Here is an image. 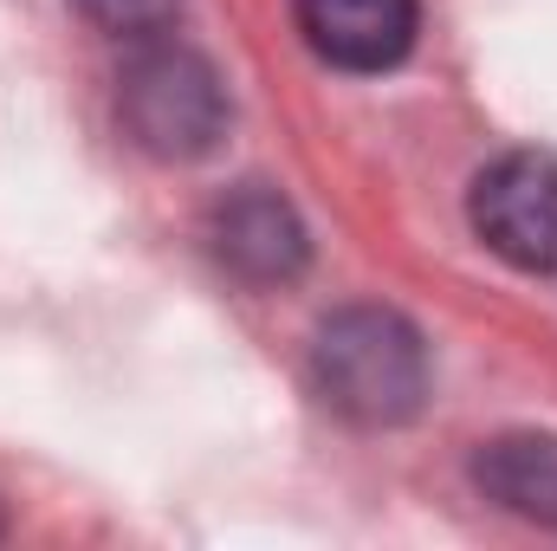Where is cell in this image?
<instances>
[{
  "label": "cell",
  "instance_id": "cell-3",
  "mask_svg": "<svg viewBox=\"0 0 557 551\" xmlns=\"http://www.w3.org/2000/svg\"><path fill=\"white\" fill-rule=\"evenodd\" d=\"M473 234L519 273H557V156L512 149L473 175Z\"/></svg>",
  "mask_w": 557,
  "mask_h": 551
},
{
  "label": "cell",
  "instance_id": "cell-7",
  "mask_svg": "<svg viewBox=\"0 0 557 551\" xmlns=\"http://www.w3.org/2000/svg\"><path fill=\"white\" fill-rule=\"evenodd\" d=\"M78 7H85V20H98L117 39H162L175 26L182 0H78Z\"/></svg>",
  "mask_w": 557,
  "mask_h": 551
},
{
  "label": "cell",
  "instance_id": "cell-2",
  "mask_svg": "<svg viewBox=\"0 0 557 551\" xmlns=\"http://www.w3.org/2000/svg\"><path fill=\"white\" fill-rule=\"evenodd\" d=\"M117 118L143 156L195 162L227 137V85L182 39H137L117 78Z\"/></svg>",
  "mask_w": 557,
  "mask_h": 551
},
{
  "label": "cell",
  "instance_id": "cell-1",
  "mask_svg": "<svg viewBox=\"0 0 557 551\" xmlns=\"http://www.w3.org/2000/svg\"><path fill=\"white\" fill-rule=\"evenodd\" d=\"M311 383L357 428H403L428 403V344L389 305H344L318 325Z\"/></svg>",
  "mask_w": 557,
  "mask_h": 551
},
{
  "label": "cell",
  "instance_id": "cell-6",
  "mask_svg": "<svg viewBox=\"0 0 557 551\" xmlns=\"http://www.w3.org/2000/svg\"><path fill=\"white\" fill-rule=\"evenodd\" d=\"M473 480L519 519L557 526V434H499L473 454Z\"/></svg>",
  "mask_w": 557,
  "mask_h": 551
},
{
  "label": "cell",
  "instance_id": "cell-5",
  "mask_svg": "<svg viewBox=\"0 0 557 551\" xmlns=\"http://www.w3.org/2000/svg\"><path fill=\"white\" fill-rule=\"evenodd\" d=\"M298 33L337 72H389L416 46V0H298Z\"/></svg>",
  "mask_w": 557,
  "mask_h": 551
},
{
  "label": "cell",
  "instance_id": "cell-4",
  "mask_svg": "<svg viewBox=\"0 0 557 551\" xmlns=\"http://www.w3.org/2000/svg\"><path fill=\"white\" fill-rule=\"evenodd\" d=\"M208 254L240 279V285H292L311 260V241H305V221L298 208L278 195V188H234L208 208Z\"/></svg>",
  "mask_w": 557,
  "mask_h": 551
},
{
  "label": "cell",
  "instance_id": "cell-8",
  "mask_svg": "<svg viewBox=\"0 0 557 551\" xmlns=\"http://www.w3.org/2000/svg\"><path fill=\"white\" fill-rule=\"evenodd\" d=\"M0 532H7V519H0Z\"/></svg>",
  "mask_w": 557,
  "mask_h": 551
}]
</instances>
